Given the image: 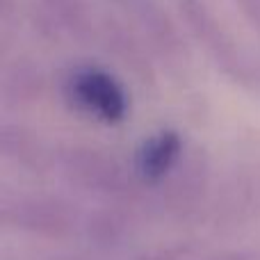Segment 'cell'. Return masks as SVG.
Instances as JSON below:
<instances>
[{
  "instance_id": "obj_3",
  "label": "cell",
  "mask_w": 260,
  "mask_h": 260,
  "mask_svg": "<svg viewBox=\"0 0 260 260\" xmlns=\"http://www.w3.org/2000/svg\"><path fill=\"white\" fill-rule=\"evenodd\" d=\"M187 148L176 130H160L142 142L133 160L135 178L144 185H160L167 183L180 160L185 157Z\"/></svg>"
},
{
  "instance_id": "obj_4",
  "label": "cell",
  "mask_w": 260,
  "mask_h": 260,
  "mask_svg": "<svg viewBox=\"0 0 260 260\" xmlns=\"http://www.w3.org/2000/svg\"><path fill=\"white\" fill-rule=\"evenodd\" d=\"M0 155L21 165H37L41 160V151L35 137L21 128L0 121Z\"/></svg>"
},
{
  "instance_id": "obj_1",
  "label": "cell",
  "mask_w": 260,
  "mask_h": 260,
  "mask_svg": "<svg viewBox=\"0 0 260 260\" xmlns=\"http://www.w3.org/2000/svg\"><path fill=\"white\" fill-rule=\"evenodd\" d=\"M67 101L87 117L119 126L128 117V94L112 73L99 67H73L64 80Z\"/></svg>"
},
{
  "instance_id": "obj_2",
  "label": "cell",
  "mask_w": 260,
  "mask_h": 260,
  "mask_svg": "<svg viewBox=\"0 0 260 260\" xmlns=\"http://www.w3.org/2000/svg\"><path fill=\"white\" fill-rule=\"evenodd\" d=\"M64 174L78 185L99 192H121L128 176L112 155L94 148H69L59 157Z\"/></svg>"
}]
</instances>
